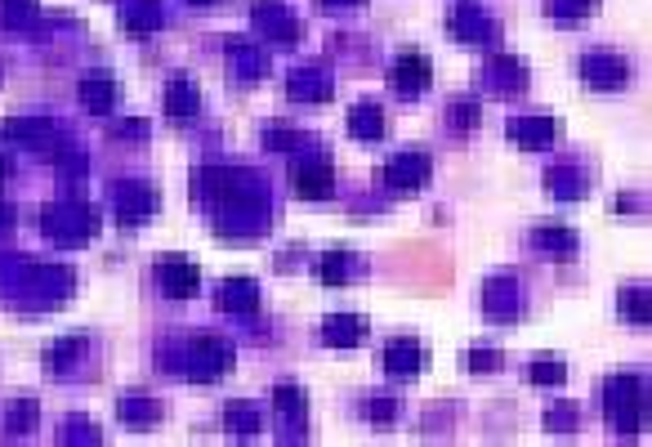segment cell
<instances>
[{"label": "cell", "instance_id": "8fae6325", "mask_svg": "<svg viewBox=\"0 0 652 447\" xmlns=\"http://www.w3.org/2000/svg\"><path fill=\"white\" fill-rule=\"evenodd\" d=\"M371 411H376V416H380V421H389V416H393V411H398V407H393V403H376Z\"/></svg>", "mask_w": 652, "mask_h": 447}, {"label": "cell", "instance_id": "277c9868", "mask_svg": "<svg viewBox=\"0 0 652 447\" xmlns=\"http://www.w3.org/2000/svg\"><path fill=\"white\" fill-rule=\"evenodd\" d=\"M585 81H590V86H621V81H626V63L590 54V58H585Z\"/></svg>", "mask_w": 652, "mask_h": 447}, {"label": "cell", "instance_id": "4fadbf2b", "mask_svg": "<svg viewBox=\"0 0 652 447\" xmlns=\"http://www.w3.org/2000/svg\"><path fill=\"white\" fill-rule=\"evenodd\" d=\"M0 179H5V161H0Z\"/></svg>", "mask_w": 652, "mask_h": 447}, {"label": "cell", "instance_id": "6da1fadb", "mask_svg": "<svg viewBox=\"0 0 652 447\" xmlns=\"http://www.w3.org/2000/svg\"><path fill=\"white\" fill-rule=\"evenodd\" d=\"M157 277H161V287H165V295H179V300H188V295L197 291V282H202V277H197V269H192V264H175V260H165L161 264V269H157Z\"/></svg>", "mask_w": 652, "mask_h": 447}, {"label": "cell", "instance_id": "30bf717a", "mask_svg": "<svg viewBox=\"0 0 652 447\" xmlns=\"http://www.w3.org/2000/svg\"><path fill=\"white\" fill-rule=\"evenodd\" d=\"M474 367H478V371H487V367H500V358H496V354H474Z\"/></svg>", "mask_w": 652, "mask_h": 447}, {"label": "cell", "instance_id": "ba28073f", "mask_svg": "<svg viewBox=\"0 0 652 447\" xmlns=\"http://www.w3.org/2000/svg\"><path fill=\"white\" fill-rule=\"evenodd\" d=\"M389 362H393V367H398V371H415V349H411V344H398V349H393V358H389Z\"/></svg>", "mask_w": 652, "mask_h": 447}, {"label": "cell", "instance_id": "5b68a950", "mask_svg": "<svg viewBox=\"0 0 652 447\" xmlns=\"http://www.w3.org/2000/svg\"><path fill=\"white\" fill-rule=\"evenodd\" d=\"M621 304H626V313H630V318L639 322V327L648 322V295H643V291H639V295H634V291H626V295H621Z\"/></svg>", "mask_w": 652, "mask_h": 447}, {"label": "cell", "instance_id": "52a82bcc", "mask_svg": "<svg viewBox=\"0 0 652 447\" xmlns=\"http://www.w3.org/2000/svg\"><path fill=\"white\" fill-rule=\"evenodd\" d=\"M514 135H518V139H527V148H532V139H545V135H549V125H545V121H537V125H532V121H518V125H514Z\"/></svg>", "mask_w": 652, "mask_h": 447}, {"label": "cell", "instance_id": "8992f818", "mask_svg": "<svg viewBox=\"0 0 652 447\" xmlns=\"http://www.w3.org/2000/svg\"><path fill=\"white\" fill-rule=\"evenodd\" d=\"M228 421H232V425H242L237 434H255V429H259V416H255L250 407H246V411H242V407H232V411H228Z\"/></svg>", "mask_w": 652, "mask_h": 447}, {"label": "cell", "instance_id": "7c38bea8", "mask_svg": "<svg viewBox=\"0 0 652 447\" xmlns=\"http://www.w3.org/2000/svg\"><path fill=\"white\" fill-rule=\"evenodd\" d=\"M532 376H537V380H559V367H537Z\"/></svg>", "mask_w": 652, "mask_h": 447}, {"label": "cell", "instance_id": "3957f363", "mask_svg": "<svg viewBox=\"0 0 652 447\" xmlns=\"http://www.w3.org/2000/svg\"><path fill=\"white\" fill-rule=\"evenodd\" d=\"M331 188H336V179H331L326 161H313V165H304V170L295 175V192L299 197H331Z\"/></svg>", "mask_w": 652, "mask_h": 447}, {"label": "cell", "instance_id": "9c48e42d", "mask_svg": "<svg viewBox=\"0 0 652 447\" xmlns=\"http://www.w3.org/2000/svg\"><path fill=\"white\" fill-rule=\"evenodd\" d=\"M86 98H90V103H98L94 112H103L112 103V86H86Z\"/></svg>", "mask_w": 652, "mask_h": 447}, {"label": "cell", "instance_id": "7a4b0ae2", "mask_svg": "<svg viewBox=\"0 0 652 447\" xmlns=\"http://www.w3.org/2000/svg\"><path fill=\"white\" fill-rule=\"evenodd\" d=\"M393 81H398V90L403 94H415V90H425L429 86V58L425 54H407L398 58V68H393Z\"/></svg>", "mask_w": 652, "mask_h": 447}]
</instances>
